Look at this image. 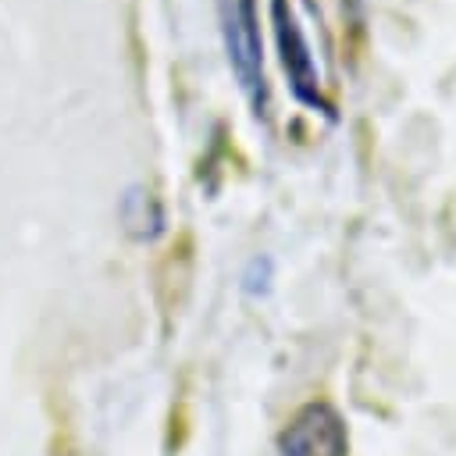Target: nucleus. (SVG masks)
I'll return each mask as SVG.
<instances>
[{
    "mask_svg": "<svg viewBox=\"0 0 456 456\" xmlns=\"http://www.w3.org/2000/svg\"><path fill=\"white\" fill-rule=\"evenodd\" d=\"M217 25H221L232 75H235L246 103L253 107L256 118H267L271 89H267V75H264V36H260L256 0H217Z\"/></svg>",
    "mask_w": 456,
    "mask_h": 456,
    "instance_id": "obj_1",
    "label": "nucleus"
},
{
    "mask_svg": "<svg viewBox=\"0 0 456 456\" xmlns=\"http://www.w3.org/2000/svg\"><path fill=\"white\" fill-rule=\"evenodd\" d=\"M271 28H274V46H278V64L289 78V93L303 107L335 121V103L324 96V82H321L310 39H306V28H303L292 0H271Z\"/></svg>",
    "mask_w": 456,
    "mask_h": 456,
    "instance_id": "obj_2",
    "label": "nucleus"
},
{
    "mask_svg": "<svg viewBox=\"0 0 456 456\" xmlns=\"http://www.w3.org/2000/svg\"><path fill=\"white\" fill-rule=\"evenodd\" d=\"M274 456H349V435L335 406L306 403L278 438Z\"/></svg>",
    "mask_w": 456,
    "mask_h": 456,
    "instance_id": "obj_3",
    "label": "nucleus"
},
{
    "mask_svg": "<svg viewBox=\"0 0 456 456\" xmlns=\"http://www.w3.org/2000/svg\"><path fill=\"white\" fill-rule=\"evenodd\" d=\"M121 221L135 239H153L164 228V214H160L157 200L142 189H128V196L121 200Z\"/></svg>",
    "mask_w": 456,
    "mask_h": 456,
    "instance_id": "obj_4",
    "label": "nucleus"
},
{
    "mask_svg": "<svg viewBox=\"0 0 456 456\" xmlns=\"http://www.w3.org/2000/svg\"><path fill=\"white\" fill-rule=\"evenodd\" d=\"M246 292H267V281H271V260L267 256H253L249 260V271H246Z\"/></svg>",
    "mask_w": 456,
    "mask_h": 456,
    "instance_id": "obj_5",
    "label": "nucleus"
}]
</instances>
